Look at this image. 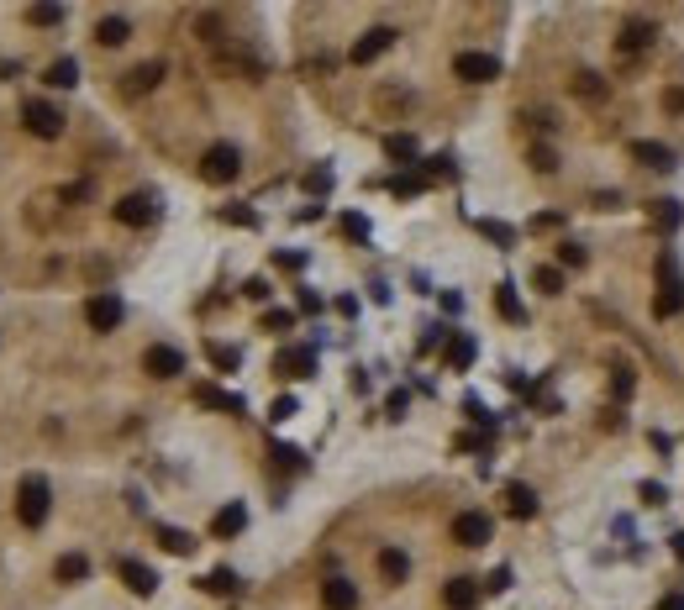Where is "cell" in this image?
Segmentation results:
<instances>
[{
    "mask_svg": "<svg viewBox=\"0 0 684 610\" xmlns=\"http://www.w3.org/2000/svg\"><path fill=\"white\" fill-rule=\"evenodd\" d=\"M48 505H53V490H48L43 474H27V479L16 484V521H21V526H43V521H48Z\"/></svg>",
    "mask_w": 684,
    "mask_h": 610,
    "instance_id": "obj_1",
    "label": "cell"
},
{
    "mask_svg": "<svg viewBox=\"0 0 684 610\" xmlns=\"http://www.w3.org/2000/svg\"><path fill=\"white\" fill-rule=\"evenodd\" d=\"M658 274H664V284H658V295H653V316H658V321H674V316L684 311V279H680L674 253H664Z\"/></svg>",
    "mask_w": 684,
    "mask_h": 610,
    "instance_id": "obj_2",
    "label": "cell"
},
{
    "mask_svg": "<svg viewBox=\"0 0 684 610\" xmlns=\"http://www.w3.org/2000/svg\"><path fill=\"white\" fill-rule=\"evenodd\" d=\"M237 174H242V153H237L232 142H211L206 159H200V179H206V184H232Z\"/></svg>",
    "mask_w": 684,
    "mask_h": 610,
    "instance_id": "obj_3",
    "label": "cell"
},
{
    "mask_svg": "<svg viewBox=\"0 0 684 610\" xmlns=\"http://www.w3.org/2000/svg\"><path fill=\"white\" fill-rule=\"evenodd\" d=\"M21 121H27V132H32V137H43V142L63 137V111L48 106V101H27V106H21Z\"/></svg>",
    "mask_w": 684,
    "mask_h": 610,
    "instance_id": "obj_4",
    "label": "cell"
},
{
    "mask_svg": "<svg viewBox=\"0 0 684 610\" xmlns=\"http://www.w3.org/2000/svg\"><path fill=\"white\" fill-rule=\"evenodd\" d=\"M490 537H495V521H490L484 510H463V516L453 521V542L458 548H484Z\"/></svg>",
    "mask_w": 684,
    "mask_h": 610,
    "instance_id": "obj_5",
    "label": "cell"
},
{
    "mask_svg": "<svg viewBox=\"0 0 684 610\" xmlns=\"http://www.w3.org/2000/svg\"><path fill=\"white\" fill-rule=\"evenodd\" d=\"M142 369H148L153 379H179V374H184V353L169 347V342H153V347L142 353Z\"/></svg>",
    "mask_w": 684,
    "mask_h": 610,
    "instance_id": "obj_6",
    "label": "cell"
},
{
    "mask_svg": "<svg viewBox=\"0 0 684 610\" xmlns=\"http://www.w3.org/2000/svg\"><path fill=\"white\" fill-rule=\"evenodd\" d=\"M395 27H369V32H363V37H358V43H353V63H358V69H363V63H374V58L379 53H390V48H395Z\"/></svg>",
    "mask_w": 684,
    "mask_h": 610,
    "instance_id": "obj_7",
    "label": "cell"
},
{
    "mask_svg": "<svg viewBox=\"0 0 684 610\" xmlns=\"http://www.w3.org/2000/svg\"><path fill=\"white\" fill-rule=\"evenodd\" d=\"M111 216L121 226H153V216H159V200L153 195H121L111 206Z\"/></svg>",
    "mask_w": 684,
    "mask_h": 610,
    "instance_id": "obj_8",
    "label": "cell"
},
{
    "mask_svg": "<svg viewBox=\"0 0 684 610\" xmlns=\"http://www.w3.org/2000/svg\"><path fill=\"white\" fill-rule=\"evenodd\" d=\"M453 74L463 79V85H490L495 74H501V63L490 53H458L453 58Z\"/></svg>",
    "mask_w": 684,
    "mask_h": 610,
    "instance_id": "obj_9",
    "label": "cell"
},
{
    "mask_svg": "<svg viewBox=\"0 0 684 610\" xmlns=\"http://www.w3.org/2000/svg\"><path fill=\"white\" fill-rule=\"evenodd\" d=\"M85 321H90L95 332H116V327H121V300H116V295H106V289H101V295H90Z\"/></svg>",
    "mask_w": 684,
    "mask_h": 610,
    "instance_id": "obj_10",
    "label": "cell"
},
{
    "mask_svg": "<svg viewBox=\"0 0 684 610\" xmlns=\"http://www.w3.org/2000/svg\"><path fill=\"white\" fill-rule=\"evenodd\" d=\"M274 374H280V379H311V374H316V353H311V347H285V353L274 358Z\"/></svg>",
    "mask_w": 684,
    "mask_h": 610,
    "instance_id": "obj_11",
    "label": "cell"
},
{
    "mask_svg": "<svg viewBox=\"0 0 684 610\" xmlns=\"http://www.w3.org/2000/svg\"><path fill=\"white\" fill-rule=\"evenodd\" d=\"M116 573H121V584H126L132 595H153V590H159V573H153L148 563H137V557H121Z\"/></svg>",
    "mask_w": 684,
    "mask_h": 610,
    "instance_id": "obj_12",
    "label": "cell"
},
{
    "mask_svg": "<svg viewBox=\"0 0 684 610\" xmlns=\"http://www.w3.org/2000/svg\"><path fill=\"white\" fill-rule=\"evenodd\" d=\"M322 606L327 610H358V584H353V579H327V584H322Z\"/></svg>",
    "mask_w": 684,
    "mask_h": 610,
    "instance_id": "obj_13",
    "label": "cell"
},
{
    "mask_svg": "<svg viewBox=\"0 0 684 610\" xmlns=\"http://www.w3.org/2000/svg\"><path fill=\"white\" fill-rule=\"evenodd\" d=\"M653 43H658V27H653V21H627L622 37H616L622 53H642V48H653Z\"/></svg>",
    "mask_w": 684,
    "mask_h": 610,
    "instance_id": "obj_14",
    "label": "cell"
},
{
    "mask_svg": "<svg viewBox=\"0 0 684 610\" xmlns=\"http://www.w3.org/2000/svg\"><path fill=\"white\" fill-rule=\"evenodd\" d=\"M195 405H206V411H232V416H242V394H227V389H216V385H195Z\"/></svg>",
    "mask_w": 684,
    "mask_h": 610,
    "instance_id": "obj_15",
    "label": "cell"
},
{
    "mask_svg": "<svg viewBox=\"0 0 684 610\" xmlns=\"http://www.w3.org/2000/svg\"><path fill=\"white\" fill-rule=\"evenodd\" d=\"M443 600H448V610H474L479 606V584H474V579H448Z\"/></svg>",
    "mask_w": 684,
    "mask_h": 610,
    "instance_id": "obj_16",
    "label": "cell"
},
{
    "mask_svg": "<svg viewBox=\"0 0 684 610\" xmlns=\"http://www.w3.org/2000/svg\"><path fill=\"white\" fill-rule=\"evenodd\" d=\"M159 79H164V63H159V58H153V63H137V69L126 74V95H148Z\"/></svg>",
    "mask_w": 684,
    "mask_h": 610,
    "instance_id": "obj_17",
    "label": "cell"
},
{
    "mask_svg": "<svg viewBox=\"0 0 684 610\" xmlns=\"http://www.w3.org/2000/svg\"><path fill=\"white\" fill-rule=\"evenodd\" d=\"M506 516H516V521L537 516V495H532L526 484H506Z\"/></svg>",
    "mask_w": 684,
    "mask_h": 610,
    "instance_id": "obj_18",
    "label": "cell"
},
{
    "mask_svg": "<svg viewBox=\"0 0 684 610\" xmlns=\"http://www.w3.org/2000/svg\"><path fill=\"white\" fill-rule=\"evenodd\" d=\"M126 37H132V21H126V16H106V21L95 27V43H101V48H121Z\"/></svg>",
    "mask_w": 684,
    "mask_h": 610,
    "instance_id": "obj_19",
    "label": "cell"
},
{
    "mask_svg": "<svg viewBox=\"0 0 684 610\" xmlns=\"http://www.w3.org/2000/svg\"><path fill=\"white\" fill-rule=\"evenodd\" d=\"M242 526H248V510H242V505H222L216 521H211V537H237Z\"/></svg>",
    "mask_w": 684,
    "mask_h": 610,
    "instance_id": "obj_20",
    "label": "cell"
},
{
    "mask_svg": "<svg viewBox=\"0 0 684 610\" xmlns=\"http://www.w3.org/2000/svg\"><path fill=\"white\" fill-rule=\"evenodd\" d=\"M631 159H637L642 168H669L674 164V153H669L664 142H631Z\"/></svg>",
    "mask_w": 684,
    "mask_h": 610,
    "instance_id": "obj_21",
    "label": "cell"
},
{
    "mask_svg": "<svg viewBox=\"0 0 684 610\" xmlns=\"http://www.w3.org/2000/svg\"><path fill=\"white\" fill-rule=\"evenodd\" d=\"M385 153H390L395 164H411V159H421V142H416L411 132H390V137H385Z\"/></svg>",
    "mask_w": 684,
    "mask_h": 610,
    "instance_id": "obj_22",
    "label": "cell"
},
{
    "mask_svg": "<svg viewBox=\"0 0 684 610\" xmlns=\"http://www.w3.org/2000/svg\"><path fill=\"white\" fill-rule=\"evenodd\" d=\"M153 532H159L164 553H174V557H190V553H195V537H190V532H179V526H153Z\"/></svg>",
    "mask_w": 684,
    "mask_h": 610,
    "instance_id": "obj_23",
    "label": "cell"
},
{
    "mask_svg": "<svg viewBox=\"0 0 684 610\" xmlns=\"http://www.w3.org/2000/svg\"><path fill=\"white\" fill-rule=\"evenodd\" d=\"M379 573H385L390 584H405V573H411V557L400 553V548H385V553H379Z\"/></svg>",
    "mask_w": 684,
    "mask_h": 610,
    "instance_id": "obj_24",
    "label": "cell"
},
{
    "mask_svg": "<svg viewBox=\"0 0 684 610\" xmlns=\"http://www.w3.org/2000/svg\"><path fill=\"white\" fill-rule=\"evenodd\" d=\"M48 85H53V90H74V85H79V63H74V58H53V63H48Z\"/></svg>",
    "mask_w": 684,
    "mask_h": 610,
    "instance_id": "obj_25",
    "label": "cell"
},
{
    "mask_svg": "<svg viewBox=\"0 0 684 610\" xmlns=\"http://www.w3.org/2000/svg\"><path fill=\"white\" fill-rule=\"evenodd\" d=\"M448 363H453V369H468V363H474V337L468 332L448 337Z\"/></svg>",
    "mask_w": 684,
    "mask_h": 610,
    "instance_id": "obj_26",
    "label": "cell"
},
{
    "mask_svg": "<svg viewBox=\"0 0 684 610\" xmlns=\"http://www.w3.org/2000/svg\"><path fill=\"white\" fill-rule=\"evenodd\" d=\"M85 573H90V557L85 553H63L58 557V579H63V584H79Z\"/></svg>",
    "mask_w": 684,
    "mask_h": 610,
    "instance_id": "obj_27",
    "label": "cell"
},
{
    "mask_svg": "<svg viewBox=\"0 0 684 610\" xmlns=\"http://www.w3.org/2000/svg\"><path fill=\"white\" fill-rule=\"evenodd\" d=\"M495 311H501L506 321H526V311H521V300H516L511 284H495Z\"/></svg>",
    "mask_w": 684,
    "mask_h": 610,
    "instance_id": "obj_28",
    "label": "cell"
},
{
    "mask_svg": "<svg viewBox=\"0 0 684 610\" xmlns=\"http://www.w3.org/2000/svg\"><path fill=\"white\" fill-rule=\"evenodd\" d=\"M206 358H211L222 374H232V369L242 363V358H237V347H227V342H206Z\"/></svg>",
    "mask_w": 684,
    "mask_h": 610,
    "instance_id": "obj_29",
    "label": "cell"
},
{
    "mask_svg": "<svg viewBox=\"0 0 684 610\" xmlns=\"http://www.w3.org/2000/svg\"><path fill=\"white\" fill-rule=\"evenodd\" d=\"M574 95H584V101H606V85H600V74H574Z\"/></svg>",
    "mask_w": 684,
    "mask_h": 610,
    "instance_id": "obj_30",
    "label": "cell"
},
{
    "mask_svg": "<svg viewBox=\"0 0 684 610\" xmlns=\"http://www.w3.org/2000/svg\"><path fill=\"white\" fill-rule=\"evenodd\" d=\"M27 21L32 27H58L63 21V5H27Z\"/></svg>",
    "mask_w": 684,
    "mask_h": 610,
    "instance_id": "obj_31",
    "label": "cell"
},
{
    "mask_svg": "<svg viewBox=\"0 0 684 610\" xmlns=\"http://www.w3.org/2000/svg\"><path fill=\"white\" fill-rule=\"evenodd\" d=\"M200 584H206L211 595H232V590H237V573H232V568H216V573H206Z\"/></svg>",
    "mask_w": 684,
    "mask_h": 610,
    "instance_id": "obj_32",
    "label": "cell"
},
{
    "mask_svg": "<svg viewBox=\"0 0 684 610\" xmlns=\"http://www.w3.org/2000/svg\"><path fill=\"white\" fill-rule=\"evenodd\" d=\"M526 164L537 168V174H553V168H558V153H553V148H542V142H537V148H532V153H526Z\"/></svg>",
    "mask_w": 684,
    "mask_h": 610,
    "instance_id": "obj_33",
    "label": "cell"
},
{
    "mask_svg": "<svg viewBox=\"0 0 684 610\" xmlns=\"http://www.w3.org/2000/svg\"><path fill=\"white\" fill-rule=\"evenodd\" d=\"M532 284H537L542 295H558V289H564V269H537V274H532Z\"/></svg>",
    "mask_w": 684,
    "mask_h": 610,
    "instance_id": "obj_34",
    "label": "cell"
},
{
    "mask_svg": "<svg viewBox=\"0 0 684 610\" xmlns=\"http://www.w3.org/2000/svg\"><path fill=\"white\" fill-rule=\"evenodd\" d=\"M390 190H395V195H421L427 179H421V174H400V179H390Z\"/></svg>",
    "mask_w": 684,
    "mask_h": 610,
    "instance_id": "obj_35",
    "label": "cell"
},
{
    "mask_svg": "<svg viewBox=\"0 0 684 610\" xmlns=\"http://www.w3.org/2000/svg\"><path fill=\"white\" fill-rule=\"evenodd\" d=\"M558 264L564 269H584V248L579 242H558Z\"/></svg>",
    "mask_w": 684,
    "mask_h": 610,
    "instance_id": "obj_36",
    "label": "cell"
},
{
    "mask_svg": "<svg viewBox=\"0 0 684 610\" xmlns=\"http://www.w3.org/2000/svg\"><path fill=\"white\" fill-rule=\"evenodd\" d=\"M479 232H484V237H495L501 248H511V242H516V232H511V226H501V222H479Z\"/></svg>",
    "mask_w": 684,
    "mask_h": 610,
    "instance_id": "obj_37",
    "label": "cell"
},
{
    "mask_svg": "<svg viewBox=\"0 0 684 610\" xmlns=\"http://www.w3.org/2000/svg\"><path fill=\"white\" fill-rule=\"evenodd\" d=\"M289 327H295L289 311H269V316H264V332H289Z\"/></svg>",
    "mask_w": 684,
    "mask_h": 610,
    "instance_id": "obj_38",
    "label": "cell"
},
{
    "mask_svg": "<svg viewBox=\"0 0 684 610\" xmlns=\"http://www.w3.org/2000/svg\"><path fill=\"white\" fill-rule=\"evenodd\" d=\"M305 190H316V195H327V190H332V174H327V168H316V174H305Z\"/></svg>",
    "mask_w": 684,
    "mask_h": 610,
    "instance_id": "obj_39",
    "label": "cell"
},
{
    "mask_svg": "<svg viewBox=\"0 0 684 610\" xmlns=\"http://www.w3.org/2000/svg\"><path fill=\"white\" fill-rule=\"evenodd\" d=\"M631 385H637V379H631V369H616V379H611V389H616V400H627V394H631Z\"/></svg>",
    "mask_w": 684,
    "mask_h": 610,
    "instance_id": "obj_40",
    "label": "cell"
},
{
    "mask_svg": "<svg viewBox=\"0 0 684 610\" xmlns=\"http://www.w3.org/2000/svg\"><path fill=\"white\" fill-rule=\"evenodd\" d=\"M289 416H295V400L280 394V400H274V411H269V421H289Z\"/></svg>",
    "mask_w": 684,
    "mask_h": 610,
    "instance_id": "obj_41",
    "label": "cell"
},
{
    "mask_svg": "<svg viewBox=\"0 0 684 610\" xmlns=\"http://www.w3.org/2000/svg\"><path fill=\"white\" fill-rule=\"evenodd\" d=\"M242 295H248V300H264V295H269V279H248Z\"/></svg>",
    "mask_w": 684,
    "mask_h": 610,
    "instance_id": "obj_42",
    "label": "cell"
},
{
    "mask_svg": "<svg viewBox=\"0 0 684 610\" xmlns=\"http://www.w3.org/2000/svg\"><path fill=\"white\" fill-rule=\"evenodd\" d=\"M274 458H280L285 468H300V452H295V447H274Z\"/></svg>",
    "mask_w": 684,
    "mask_h": 610,
    "instance_id": "obj_43",
    "label": "cell"
},
{
    "mask_svg": "<svg viewBox=\"0 0 684 610\" xmlns=\"http://www.w3.org/2000/svg\"><path fill=\"white\" fill-rule=\"evenodd\" d=\"M506 584H511V568H495V573H490V590H495V595H501V590H506Z\"/></svg>",
    "mask_w": 684,
    "mask_h": 610,
    "instance_id": "obj_44",
    "label": "cell"
},
{
    "mask_svg": "<svg viewBox=\"0 0 684 610\" xmlns=\"http://www.w3.org/2000/svg\"><path fill=\"white\" fill-rule=\"evenodd\" d=\"M664 101H669V111H684V90H669Z\"/></svg>",
    "mask_w": 684,
    "mask_h": 610,
    "instance_id": "obj_45",
    "label": "cell"
},
{
    "mask_svg": "<svg viewBox=\"0 0 684 610\" xmlns=\"http://www.w3.org/2000/svg\"><path fill=\"white\" fill-rule=\"evenodd\" d=\"M664 610H684V595H674V600H664Z\"/></svg>",
    "mask_w": 684,
    "mask_h": 610,
    "instance_id": "obj_46",
    "label": "cell"
}]
</instances>
